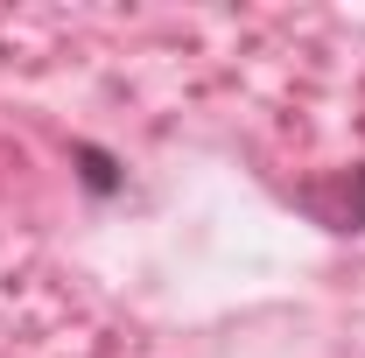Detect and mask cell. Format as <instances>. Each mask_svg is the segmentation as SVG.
Segmentation results:
<instances>
[{"instance_id": "6da1fadb", "label": "cell", "mask_w": 365, "mask_h": 358, "mask_svg": "<svg viewBox=\"0 0 365 358\" xmlns=\"http://www.w3.org/2000/svg\"><path fill=\"white\" fill-rule=\"evenodd\" d=\"M295 204H302L323 232H365V162H359V169H330V176L302 183Z\"/></svg>"}, {"instance_id": "7a4b0ae2", "label": "cell", "mask_w": 365, "mask_h": 358, "mask_svg": "<svg viewBox=\"0 0 365 358\" xmlns=\"http://www.w3.org/2000/svg\"><path fill=\"white\" fill-rule=\"evenodd\" d=\"M71 155H78V176H85V190H91V197H113V190H120V162H113L106 148H91V140H78Z\"/></svg>"}]
</instances>
